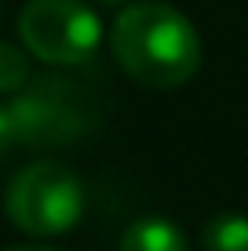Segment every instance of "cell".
<instances>
[{"label":"cell","mask_w":248,"mask_h":251,"mask_svg":"<svg viewBox=\"0 0 248 251\" xmlns=\"http://www.w3.org/2000/svg\"><path fill=\"white\" fill-rule=\"evenodd\" d=\"M7 251H55V248H40V244H19V248H7Z\"/></svg>","instance_id":"9"},{"label":"cell","mask_w":248,"mask_h":251,"mask_svg":"<svg viewBox=\"0 0 248 251\" xmlns=\"http://www.w3.org/2000/svg\"><path fill=\"white\" fill-rule=\"evenodd\" d=\"M29 80V58L15 44H0V95H15Z\"/></svg>","instance_id":"7"},{"label":"cell","mask_w":248,"mask_h":251,"mask_svg":"<svg viewBox=\"0 0 248 251\" xmlns=\"http://www.w3.org/2000/svg\"><path fill=\"white\" fill-rule=\"evenodd\" d=\"M121 251H186V233L172 219L142 215L124 229Z\"/></svg>","instance_id":"5"},{"label":"cell","mask_w":248,"mask_h":251,"mask_svg":"<svg viewBox=\"0 0 248 251\" xmlns=\"http://www.w3.org/2000/svg\"><path fill=\"white\" fill-rule=\"evenodd\" d=\"M19 37L48 66H84L99 51L102 25L84 0H29L19 15Z\"/></svg>","instance_id":"4"},{"label":"cell","mask_w":248,"mask_h":251,"mask_svg":"<svg viewBox=\"0 0 248 251\" xmlns=\"http://www.w3.org/2000/svg\"><path fill=\"white\" fill-rule=\"evenodd\" d=\"M15 146V135H11V117H7V106H0V157Z\"/></svg>","instance_id":"8"},{"label":"cell","mask_w":248,"mask_h":251,"mask_svg":"<svg viewBox=\"0 0 248 251\" xmlns=\"http://www.w3.org/2000/svg\"><path fill=\"white\" fill-rule=\"evenodd\" d=\"M4 211L29 237H58L84 219V186L66 164L37 160L11 178Z\"/></svg>","instance_id":"3"},{"label":"cell","mask_w":248,"mask_h":251,"mask_svg":"<svg viewBox=\"0 0 248 251\" xmlns=\"http://www.w3.org/2000/svg\"><path fill=\"white\" fill-rule=\"evenodd\" d=\"M204 251H248V215H219L204 226Z\"/></svg>","instance_id":"6"},{"label":"cell","mask_w":248,"mask_h":251,"mask_svg":"<svg viewBox=\"0 0 248 251\" xmlns=\"http://www.w3.org/2000/svg\"><path fill=\"white\" fill-rule=\"evenodd\" d=\"M117 66L142 88H179L201 69V37L168 4H128L110 29Z\"/></svg>","instance_id":"1"},{"label":"cell","mask_w":248,"mask_h":251,"mask_svg":"<svg viewBox=\"0 0 248 251\" xmlns=\"http://www.w3.org/2000/svg\"><path fill=\"white\" fill-rule=\"evenodd\" d=\"M102 4H124V0H102Z\"/></svg>","instance_id":"10"},{"label":"cell","mask_w":248,"mask_h":251,"mask_svg":"<svg viewBox=\"0 0 248 251\" xmlns=\"http://www.w3.org/2000/svg\"><path fill=\"white\" fill-rule=\"evenodd\" d=\"M91 109L95 106L73 80L48 73V76H37V80H26L15 91L7 117H11V135L19 146L55 150V146L77 142L91 131V124H95Z\"/></svg>","instance_id":"2"}]
</instances>
